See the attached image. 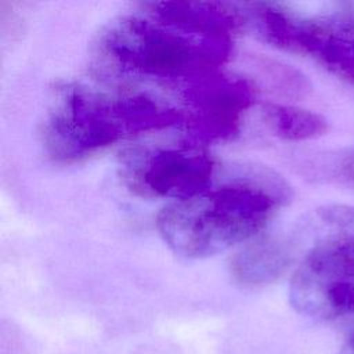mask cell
Wrapping results in <instances>:
<instances>
[{"label":"cell","instance_id":"cell-1","mask_svg":"<svg viewBox=\"0 0 354 354\" xmlns=\"http://www.w3.org/2000/svg\"><path fill=\"white\" fill-rule=\"evenodd\" d=\"M288 198L286 185L232 184L207 189L165 206L156 228L177 254L203 259L253 238Z\"/></svg>","mask_w":354,"mask_h":354},{"label":"cell","instance_id":"cell-10","mask_svg":"<svg viewBox=\"0 0 354 354\" xmlns=\"http://www.w3.org/2000/svg\"><path fill=\"white\" fill-rule=\"evenodd\" d=\"M261 115L270 131L288 141L318 138L329 130L322 115L293 105L267 102L261 106Z\"/></svg>","mask_w":354,"mask_h":354},{"label":"cell","instance_id":"cell-8","mask_svg":"<svg viewBox=\"0 0 354 354\" xmlns=\"http://www.w3.org/2000/svg\"><path fill=\"white\" fill-rule=\"evenodd\" d=\"M144 7L155 21L196 35L230 39L242 24L239 12L225 3L166 1Z\"/></svg>","mask_w":354,"mask_h":354},{"label":"cell","instance_id":"cell-12","mask_svg":"<svg viewBox=\"0 0 354 354\" xmlns=\"http://www.w3.org/2000/svg\"><path fill=\"white\" fill-rule=\"evenodd\" d=\"M348 350H350V354H354V333L350 339V344H348Z\"/></svg>","mask_w":354,"mask_h":354},{"label":"cell","instance_id":"cell-6","mask_svg":"<svg viewBox=\"0 0 354 354\" xmlns=\"http://www.w3.org/2000/svg\"><path fill=\"white\" fill-rule=\"evenodd\" d=\"M253 98L252 83L239 76L212 72L194 79L185 88V100L192 106L189 127L194 136L201 141L232 137Z\"/></svg>","mask_w":354,"mask_h":354},{"label":"cell","instance_id":"cell-2","mask_svg":"<svg viewBox=\"0 0 354 354\" xmlns=\"http://www.w3.org/2000/svg\"><path fill=\"white\" fill-rule=\"evenodd\" d=\"M101 48L120 71L194 80L228 59L231 39L189 33L153 18L126 17L104 33Z\"/></svg>","mask_w":354,"mask_h":354},{"label":"cell","instance_id":"cell-7","mask_svg":"<svg viewBox=\"0 0 354 354\" xmlns=\"http://www.w3.org/2000/svg\"><path fill=\"white\" fill-rule=\"evenodd\" d=\"M288 51L310 55L354 87V24L297 17Z\"/></svg>","mask_w":354,"mask_h":354},{"label":"cell","instance_id":"cell-4","mask_svg":"<svg viewBox=\"0 0 354 354\" xmlns=\"http://www.w3.org/2000/svg\"><path fill=\"white\" fill-rule=\"evenodd\" d=\"M43 134L53 158L73 162L112 145L127 136V129L118 97L65 84L55 90Z\"/></svg>","mask_w":354,"mask_h":354},{"label":"cell","instance_id":"cell-11","mask_svg":"<svg viewBox=\"0 0 354 354\" xmlns=\"http://www.w3.org/2000/svg\"><path fill=\"white\" fill-rule=\"evenodd\" d=\"M340 174L342 177L354 185V152L347 155L340 163Z\"/></svg>","mask_w":354,"mask_h":354},{"label":"cell","instance_id":"cell-5","mask_svg":"<svg viewBox=\"0 0 354 354\" xmlns=\"http://www.w3.org/2000/svg\"><path fill=\"white\" fill-rule=\"evenodd\" d=\"M213 169L212 158L199 148L155 149L131 160L127 181L144 196L183 201L207 191Z\"/></svg>","mask_w":354,"mask_h":354},{"label":"cell","instance_id":"cell-9","mask_svg":"<svg viewBox=\"0 0 354 354\" xmlns=\"http://www.w3.org/2000/svg\"><path fill=\"white\" fill-rule=\"evenodd\" d=\"M290 264L285 243L271 236L246 243L231 260V274L245 286H261L278 279Z\"/></svg>","mask_w":354,"mask_h":354},{"label":"cell","instance_id":"cell-3","mask_svg":"<svg viewBox=\"0 0 354 354\" xmlns=\"http://www.w3.org/2000/svg\"><path fill=\"white\" fill-rule=\"evenodd\" d=\"M319 236L296 268L289 300L308 318L332 321L354 313V205L317 210Z\"/></svg>","mask_w":354,"mask_h":354}]
</instances>
